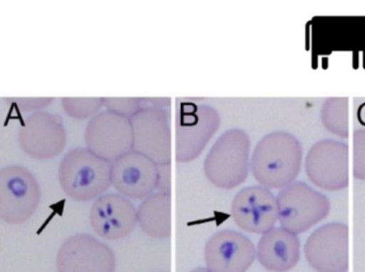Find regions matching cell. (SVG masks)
Listing matches in <instances>:
<instances>
[{
	"label": "cell",
	"mask_w": 365,
	"mask_h": 272,
	"mask_svg": "<svg viewBox=\"0 0 365 272\" xmlns=\"http://www.w3.org/2000/svg\"><path fill=\"white\" fill-rule=\"evenodd\" d=\"M303 149L292 133L274 131L264 135L254 148L251 171L260 186L283 188L298 177L302 166Z\"/></svg>",
	"instance_id": "1"
},
{
	"label": "cell",
	"mask_w": 365,
	"mask_h": 272,
	"mask_svg": "<svg viewBox=\"0 0 365 272\" xmlns=\"http://www.w3.org/2000/svg\"><path fill=\"white\" fill-rule=\"evenodd\" d=\"M58 180L65 194L76 201H96L112 186V163L76 147L59 163Z\"/></svg>",
	"instance_id": "2"
},
{
	"label": "cell",
	"mask_w": 365,
	"mask_h": 272,
	"mask_svg": "<svg viewBox=\"0 0 365 272\" xmlns=\"http://www.w3.org/2000/svg\"><path fill=\"white\" fill-rule=\"evenodd\" d=\"M251 141L242 129L232 128L222 133L204 161L207 179L224 190H232L247 180L251 169Z\"/></svg>",
	"instance_id": "3"
},
{
	"label": "cell",
	"mask_w": 365,
	"mask_h": 272,
	"mask_svg": "<svg viewBox=\"0 0 365 272\" xmlns=\"http://www.w3.org/2000/svg\"><path fill=\"white\" fill-rule=\"evenodd\" d=\"M220 126V114L211 105L181 103L176 115L175 160L189 163L200 158Z\"/></svg>",
	"instance_id": "4"
},
{
	"label": "cell",
	"mask_w": 365,
	"mask_h": 272,
	"mask_svg": "<svg viewBox=\"0 0 365 272\" xmlns=\"http://www.w3.org/2000/svg\"><path fill=\"white\" fill-rule=\"evenodd\" d=\"M41 190L26 167L9 165L0 171V218L8 224L27 222L37 211Z\"/></svg>",
	"instance_id": "5"
},
{
	"label": "cell",
	"mask_w": 365,
	"mask_h": 272,
	"mask_svg": "<svg viewBox=\"0 0 365 272\" xmlns=\"http://www.w3.org/2000/svg\"><path fill=\"white\" fill-rule=\"evenodd\" d=\"M277 199L281 227L296 235L309 231L330 212L328 197L302 181L281 188Z\"/></svg>",
	"instance_id": "6"
},
{
	"label": "cell",
	"mask_w": 365,
	"mask_h": 272,
	"mask_svg": "<svg viewBox=\"0 0 365 272\" xmlns=\"http://www.w3.org/2000/svg\"><path fill=\"white\" fill-rule=\"evenodd\" d=\"M309 181L327 191H341L349 184V148L344 141L322 139L305 156Z\"/></svg>",
	"instance_id": "7"
},
{
	"label": "cell",
	"mask_w": 365,
	"mask_h": 272,
	"mask_svg": "<svg viewBox=\"0 0 365 272\" xmlns=\"http://www.w3.org/2000/svg\"><path fill=\"white\" fill-rule=\"evenodd\" d=\"M133 150L157 165L172 163V131L166 109L144 105L131 118Z\"/></svg>",
	"instance_id": "8"
},
{
	"label": "cell",
	"mask_w": 365,
	"mask_h": 272,
	"mask_svg": "<svg viewBox=\"0 0 365 272\" xmlns=\"http://www.w3.org/2000/svg\"><path fill=\"white\" fill-rule=\"evenodd\" d=\"M18 141L24 153L35 160L59 156L67 145L63 117L46 111L31 113L19 130Z\"/></svg>",
	"instance_id": "9"
},
{
	"label": "cell",
	"mask_w": 365,
	"mask_h": 272,
	"mask_svg": "<svg viewBox=\"0 0 365 272\" xmlns=\"http://www.w3.org/2000/svg\"><path fill=\"white\" fill-rule=\"evenodd\" d=\"M84 139L93 153L113 163L133 150L131 119L113 111H101L89 119Z\"/></svg>",
	"instance_id": "10"
},
{
	"label": "cell",
	"mask_w": 365,
	"mask_h": 272,
	"mask_svg": "<svg viewBox=\"0 0 365 272\" xmlns=\"http://www.w3.org/2000/svg\"><path fill=\"white\" fill-rule=\"evenodd\" d=\"M304 254L317 272H346L349 267V229L332 222L314 231L305 242Z\"/></svg>",
	"instance_id": "11"
},
{
	"label": "cell",
	"mask_w": 365,
	"mask_h": 272,
	"mask_svg": "<svg viewBox=\"0 0 365 272\" xmlns=\"http://www.w3.org/2000/svg\"><path fill=\"white\" fill-rule=\"evenodd\" d=\"M57 272H115L114 251L91 233L68 238L56 256Z\"/></svg>",
	"instance_id": "12"
},
{
	"label": "cell",
	"mask_w": 365,
	"mask_h": 272,
	"mask_svg": "<svg viewBox=\"0 0 365 272\" xmlns=\"http://www.w3.org/2000/svg\"><path fill=\"white\" fill-rule=\"evenodd\" d=\"M230 212L237 226L247 233H266L279 221L277 196L260 184L239 191L232 199Z\"/></svg>",
	"instance_id": "13"
},
{
	"label": "cell",
	"mask_w": 365,
	"mask_h": 272,
	"mask_svg": "<svg viewBox=\"0 0 365 272\" xmlns=\"http://www.w3.org/2000/svg\"><path fill=\"white\" fill-rule=\"evenodd\" d=\"M255 257L253 242L232 229L217 231L205 244V263L210 272H247Z\"/></svg>",
	"instance_id": "14"
},
{
	"label": "cell",
	"mask_w": 365,
	"mask_h": 272,
	"mask_svg": "<svg viewBox=\"0 0 365 272\" xmlns=\"http://www.w3.org/2000/svg\"><path fill=\"white\" fill-rule=\"evenodd\" d=\"M89 221L96 235L115 241L128 237L135 228L138 209L123 195L108 193L93 201Z\"/></svg>",
	"instance_id": "15"
},
{
	"label": "cell",
	"mask_w": 365,
	"mask_h": 272,
	"mask_svg": "<svg viewBox=\"0 0 365 272\" xmlns=\"http://www.w3.org/2000/svg\"><path fill=\"white\" fill-rule=\"evenodd\" d=\"M112 186L129 199H145L158 186V165L131 150L112 163Z\"/></svg>",
	"instance_id": "16"
},
{
	"label": "cell",
	"mask_w": 365,
	"mask_h": 272,
	"mask_svg": "<svg viewBox=\"0 0 365 272\" xmlns=\"http://www.w3.org/2000/svg\"><path fill=\"white\" fill-rule=\"evenodd\" d=\"M256 257L269 271L287 272L300 258L298 236L283 227H273L262 233L258 241Z\"/></svg>",
	"instance_id": "17"
},
{
	"label": "cell",
	"mask_w": 365,
	"mask_h": 272,
	"mask_svg": "<svg viewBox=\"0 0 365 272\" xmlns=\"http://www.w3.org/2000/svg\"><path fill=\"white\" fill-rule=\"evenodd\" d=\"M138 224L155 239H166L172 235V196L155 192L143 199L138 208Z\"/></svg>",
	"instance_id": "18"
},
{
	"label": "cell",
	"mask_w": 365,
	"mask_h": 272,
	"mask_svg": "<svg viewBox=\"0 0 365 272\" xmlns=\"http://www.w3.org/2000/svg\"><path fill=\"white\" fill-rule=\"evenodd\" d=\"M322 124L333 135L347 138L349 136V100L348 98H328L320 111Z\"/></svg>",
	"instance_id": "19"
},
{
	"label": "cell",
	"mask_w": 365,
	"mask_h": 272,
	"mask_svg": "<svg viewBox=\"0 0 365 272\" xmlns=\"http://www.w3.org/2000/svg\"><path fill=\"white\" fill-rule=\"evenodd\" d=\"M61 106L65 113L72 119L85 120L99 114L104 106L103 98H61Z\"/></svg>",
	"instance_id": "20"
},
{
	"label": "cell",
	"mask_w": 365,
	"mask_h": 272,
	"mask_svg": "<svg viewBox=\"0 0 365 272\" xmlns=\"http://www.w3.org/2000/svg\"><path fill=\"white\" fill-rule=\"evenodd\" d=\"M106 111L131 118L144 106L143 98H103Z\"/></svg>",
	"instance_id": "21"
},
{
	"label": "cell",
	"mask_w": 365,
	"mask_h": 272,
	"mask_svg": "<svg viewBox=\"0 0 365 272\" xmlns=\"http://www.w3.org/2000/svg\"><path fill=\"white\" fill-rule=\"evenodd\" d=\"M354 156H352V173L358 180H365V129H358L354 132Z\"/></svg>",
	"instance_id": "22"
},
{
	"label": "cell",
	"mask_w": 365,
	"mask_h": 272,
	"mask_svg": "<svg viewBox=\"0 0 365 272\" xmlns=\"http://www.w3.org/2000/svg\"><path fill=\"white\" fill-rule=\"evenodd\" d=\"M6 100L10 101L22 113H36L48 107L53 103L54 98H10Z\"/></svg>",
	"instance_id": "23"
},
{
	"label": "cell",
	"mask_w": 365,
	"mask_h": 272,
	"mask_svg": "<svg viewBox=\"0 0 365 272\" xmlns=\"http://www.w3.org/2000/svg\"><path fill=\"white\" fill-rule=\"evenodd\" d=\"M157 190L170 194V164L158 165Z\"/></svg>",
	"instance_id": "24"
},
{
	"label": "cell",
	"mask_w": 365,
	"mask_h": 272,
	"mask_svg": "<svg viewBox=\"0 0 365 272\" xmlns=\"http://www.w3.org/2000/svg\"><path fill=\"white\" fill-rule=\"evenodd\" d=\"M144 103L149 106L160 107V109H166L170 106V98H144Z\"/></svg>",
	"instance_id": "25"
},
{
	"label": "cell",
	"mask_w": 365,
	"mask_h": 272,
	"mask_svg": "<svg viewBox=\"0 0 365 272\" xmlns=\"http://www.w3.org/2000/svg\"><path fill=\"white\" fill-rule=\"evenodd\" d=\"M190 272H210L207 268H196V269L192 270Z\"/></svg>",
	"instance_id": "26"
}]
</instances>
